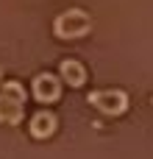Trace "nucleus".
Masks as SVG:
<instances>
[{
    "instance_id": "obj_1",
    "label": "nucleus",
    "mask_w": 153,
    "mask_h": 159,
    "mask_svg": "<svg viewBox=\"0 0 153 159\" xmlns=\"http://www.w3.org/2000/svg\"><path fill=\"white\" fill-rule=\"evenodd\" d=\"M89 25H92L89 14H84L78 8H70V11H64V14L56 17V25L53 28H56V34L61 39H75V36H84L89 31Z\"/></svg>"
},
{
    "instance_id": "obj_2",
    "label": "nucleus",
    "mask_w": 153,
    "mask_h": 159,
    "mask_svg": "<svg viewBox=\"0 0 153 159\" xmlns=\"http://www.w3.org/2000/svg\"><path fill=\"white\" fill-rule=\"evenodd\" d=\"M22 101H25V92L20 84H6L3 92H0V120L3 123H17L22 117Z\"/></svg>"
},
{
    "instance_id": "obj_3",
    "label": "nucleus",
    "mask_w": 153,
    "mask_h": 159,
    "mask_svg": "<svg viewBox=\"0 0 153 159\" xmlns=\"http://www.w3.org/2000/svg\"><path fill=\"white\" fill-rule=\"evenodd\" d=\"M89 103L103 115H123L128 106V98L123 89H98L89 95Z\"/></svg>"
},
{
    "instance_id": "obj_4",
    "label": "nucleus",
    "mask_w": 153,
    "mask_h": 159,
    "mask_svg": "<svg viewBox=\"0 0 153 159\" xmlns=\"http://www.w3.org/2000/svg\"><path fill=\"white\" fill-rule=\"evenodd\" d=\"M33 95L39 101H56L59 98V78L56 75H36L33 78Z\"/></svg>"
},
{
    "instance_id": "obj_5",
    "label": "nucleus",
    "mask_w": 153,
    "mask_h": 159,
    "mask_svg": "<svg viewBox=\"0 0 153 159\" xmlns=\"http://www.w3.org/2000/svg\"><path fill=\"white\" fill-rule=\"evenodd\" d=\"M61 78H64L70 87H81V84L86 81V70H84L78 61L64 59V61H61Z\"/></svg>"
},
{
    "instance_id": "obj_6",
    "label": "nucleus",
    "mask_w": 153,
    "mask_h": 159,
    "mask_svg": "<svg viewBox=\"0 0 153 159\" xmlns=\"http://www.w3.org/2000/svg\"><path fill=\"white\" fill-rule=\"evenodd\" d=\"M53 129H56V117H53L50 112L33 115V120H31V134H33V137H50Z\"/></svg>"
}]
</instances>
